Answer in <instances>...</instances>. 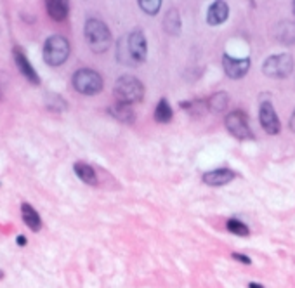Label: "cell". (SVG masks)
Segmentation results:
<instances>
[{"mask_svg": "<svg viewBox=\"0 0 295 288\" xmlns=\"http://www.w3.org/2000/svg\"><path fill=\"white\" fill-rule=\"evenodd\" d=\"M83 35L89 44V47L94 52L101 54V52L108 51L111 45V33L108 26L101 19H89L83 28Z\"/></svg>", "mask_w": 295, "mask_h": 288, "instance_id": "obj_1", "label": "cell"}, {"mask_svg": "<svg viewBox=\"0 0 295 288\" xmlns=\"http://www.w3.org/2000/svg\"><path fill=\"white\" fill-rule=\"evenodd\" d=\"M115 97L124 104L139 103L145 97V85L136 76H120L115 83Z\"/></svg>", "mask_w": 295, "mask_h": 288, "instance_id": "obj_2", "label": "cell"}, {"mask_svg": "<svg viewBox=\"0 0 295 288\" xmlns=\"http://www.w3.org/2000/svg\"><path fill=\"white\" fill-rule=\"evenodd\" d=\"M70 42L61 35H52L44 44V61L51 66H59L68 59Z\"/></svg>", "mask_w": 295, "mask_h": 288, "instance_id": "obj_3", "label": "cell"}, {"mask_svg": "<svg viewBox=\"0 0 295 288\" xmlns=\"http://www.w3.org/2000/svg\"><path fill=\"white\" fill-rule=\"evenodd\" d=\"M73 87L78 90L80 94L85 96H94V94L101 92L103 89V78L97 72L89 68H83L75 72L73 75Z\"/></svg>", "mask_w": 295, "mask_h": 288, "instance_id": "obj_4", "label": "cell"}, {"mask_svg": "<svg viewBox=\"0 0 295 288\" xmlns=\"http://www.w3.org/2000/svg\"><path fill=\"white\" fill-rule=\"evenodd\" d=\"M294 58L290 54L271 56L262 65V72L271 78H287L294 72Z\"/></svg>", "mask_w": 295, "mask_h": 288, "instance_id": "obj_5", "label": "cell"}, {"mask_svg": "<svg viewBox=\"0 0 295 288\" xmlns=\"http://www.w3.org/2000/svg\"><path fill=\"white\" fill-rule=\"evenodd\" d=\"M226 129L241 141H250L254 139V132H252L250 125H248V117L243 111H231L226 117Z\"/></svg>", "mask_w": 295, "mask_h": 288, "instance_id": "obj_6", "label": "cell"}, {"mask_svg": "<svg viewBox=\"0 0 295 288\" xmlns=\"http://www.w3.org/2000/svg\"><path fill=\"white\" fill-rule=\"evenodd\" d=\"M127 45H129V52H131V58H132L134 66H138L146 61L148 42H146V37L143 31H139V30L132 31V33L127 37Z\"/></svg>", "mask_w": 295, "mask_h": 288, "instance_id": "obj_7", "label": "cell"}, {"mask_svg": "<svg viewBox=\"0 0 295 288\" xmlns=\"http://www.w3.org/2000/svg\"><path fill=\"white\" fill-rule=\"evenodd\" d=\"M259 120H261V125L268 134L276 136L282 129L280 125V118L276 115L275 108H273L271 103H262L261 104V111H259Z\"/></svg>", "mask_w": 295, "mask_h": 288, "instance_id": "obj_8", "label": "cell"}, {"mask_svg": "<svg viewBox=\"0 0 295 288\" xmlns=\"http://www.w3.org/2000/svg\"><path fill=\"white\" fill-rule=\"evenodd\" d=\"M222 66H224V72L229 78L238 80L241 76L247 75L248 68H250V59L243 58V59H234L231 56L224 54L222 56Z\"/></svg>", "mask_w": 295, "mask_h": 288, "instance_id": "obj_9", "label": "cell"}, {"mask_svg": "<svg viewBox=\"0 0 295 288\" xmlns=\"http://www.w3.org/2000/svg\"><path fill=\"white\" fill-rule=\"evenodd\" d=\"M12 54H14V61H16V66H17V70L21 72V75H23L24 78L30 80L31 83H37L38 85L40 80H38V75H37V72L33 70V66H31V63L28 61L26 54H24L19 47H14Z\"/></svg>", "mask_w": 295, "mask_h": 288, "instance_id": "obj_10", "label": "cell"}, {"mask_svg": "<svg viewBox=\"0 0 295 288\" xmlns=\"http://www.w3.org/2000/svg\"><path fill=\"white\" fill-rule=\"evenodd\" d=\"M229 16V7H227L226 2H214L212 5L209 7V12H207V23L212 24V26H217V24H222L224 21Z\"/></svg>", "mask_w": 295, "mask_h": 288, "instance_id": "obj_11", "label": "cell"}, {"mask_svg": "<svg viewBox=\"0 0 295 288\" xmlns=\"http://www.w3.org/2000/svg\"><path fill=\"white\" fill-rule=\"evenodd\" d=\"M234 179V172L229 168H216L212 172H207L203 175V182L210 186H224L227 182H231Z\"/></svg>", "mask_w": 295, "mask_h": 288, "instance_id": "obj_12", "label": "cell"}, {"mask_svg": "<svg viewBox=\"0 0 295 288\" xmlns=\"http://www.w3.org/2000/svg\"><path fill=\"white\" fill-rule=\"evenodd\" d=\"M275 37H276V40L285 45L295 44V24L290 23V21H282V23H278L275 28Z\"/></svg>", "mask_w": 295, "mask_h": 288, "instance_id": "obj_13", "label": "cell"}, {"mask_svg": "<svg viewBox=\"0 0 295 288\" xmlns=\"http://www.w3.org/2000/svg\"><path fill=\"white\" fill-rule=\"evenodd\" d=\"M45 7H47V12L52 19L63 21L68 17L70 3L65 2V0H49V2H45Z\"/></svg>", "mask_w": 295, "mask_h": 288, "instance_id": "obj_14", "label": "cell"}, {"mask_svg": "<svg viewBox=\"0 0 295 288\" xmlns=\"http://www.w3.org/2000/svg\"><path fill=\"white\" fill-rule=\"evenodd\" d=\"M21 216H23V220L31 231H40L42 227V219L38 216V212L30 205V203H23L21 205Z\"/></svg>", "mask_w": 295, "mask_h": 288, "instance_id": "obj_15", "label": "cell"}, {"mask_svg": "<svg viewBox=\"0 0 295 288\" xmlns=\"http://www.w3.org/2000/svg\"><path fill=\"white\" fill-rule=\"evenodd\" d=\"M108 111H110L111 117H115L117 120L124 122V124H132V122H134V118H136L134 110L131 108V104L117 103V104H113V106H111Z\"/></svg>", "mask_w": 295, "mask_h": 288, "instance_id": "obj_16", "label": "cell"}, {"mask_svg": "<svg viewBox=\"0 0 295 288\" xmlns=\"http://www.w3.org/2000/svg\"><path fill=\"white\" fill-rule=\"evenodd\" d=\"M73 170H75V174L78 175L80 181H83L85 184H90V186L97 184V175L90 165L83 163V161H76V163L73 165Z\"/></svg>", "mask_w": 295, "mask_h": 288, "instance_id": "obj_17", "label": "cell"}, {"mask_svg": "<svg viewBox=\"0 0 295 288\" xmlns=\"http://www.w3.org/2000/svg\"><path fill=\"white\" fill-rule=\"evenodd\" d=\"M163 28L168 35H179V31H181V17H179L177 9H172L167 12L163 21Z\"/></svg>", "mask_w": 295, "mask_h": 288, "instance_id": "obj_18", "label": "cell"}, {"mask_svg": "<svg viewBox=\"0 0 295 288\" xmlns=\"http://www.w3.org/2000/svg\"><path fill=\"white\" fill-rule=\"evenodd\" d=\"M154 118H156V122H160V124H167V122L172 120V110L167 99H160L156 110H154Z\"/></svg>", "mask_w": 295, "mask_h": 288, "instance_id": "obj_19", "label": "cell"}, {"mask_svg": "<svg viewBox=\"0 0 295 288\" xmlns=\"http://www.w3.org/2000/svg\"><path fill=\"white\" fill-rule=\"evenodd\" d=\"M227 106V94L226 92H216L209 99V110L214 113H221L224 111V108Z\"/></svg>", "mask_w": 295, "mask_h": 288, "instance_id": "obj_20", "label": "cell"}, {"mask_svg": "<svg viewBox=\"0 0 295 288\" xmlns=\"http://www.w3.org/2000/svg\"><path fill=\"white\" fill-rule=\"evenodd\" d=\"M117 58H118V61H120L122 65L134 66V63H132V58H131V52H129L127 37L120 38V42H118V45H117Z\"/></svg>", "mask_w": 295, "mask_h": 288, "instance_id": "obj_21", "label": "cell"}, {"mask_svg": "<svg viewBox=\"0 0 295 288\" xmlns=\"http://www.w3.org/2000/svg\"><path fill=\"white\" fill-rule=\"evenodd\" d=\"M181 108L188 110L191 115H203V113H207V111H210L209 101H203V99L193 101V103H181Z\"/></svg>", "mask_w": 295, "mask_h": 288, "instance_id": "obj_22", "label": "cell"}, {"mask_svg": "<svg viewBox=\"0 0 295 288\" xmlns=\"http://www.w3.org/2000/svg\"><path fill=\"white\" fill-rule=\"evenodd\" d=\"M227 229H229L233 234H238V236H248V226L238 219L227 220Z\"/></svg>", "mask_w": 295, "mask_h": 288, "instance_id": "obj_23", "label": "cell"}, {"mask_svg": "<svg viewBox=\"0 0 295 288\" xmlns=\"http://www.w3.org/2000/svg\"><path fill=\"white\" fill-rule=\"evenodd\" d=\"M160 5H161L160 0H141V2H139V7H141L146 14H149V16H154V14L158 12V9H160Z\"/></svg>", "mask_w": 295, "mask_h": 288, "instance_id": "obj_24", "label": "cell"}, {"mask_svg": "<svg viewBox=\"0 0 295 288\" xmlns=\"http://www.w3.org/2000/svg\"><path fill=\"white\" fill-rule=\"evenodd\" d=\"M52 99H54V103H47V108H49V110L63 111V110L66 108V101H63L59 96H52Z\"/></svg>", "mask_w": 295, "mask_h": 288, "instance_id": "obj_25", "label": "cell"}, {"mask_svg": "<svg viewBox=\"0 0 295 288\" xmlns=\"http://www.w3.org/2000/svg\"><path fill=\"white\" fill-rule=\"evenodd\" d=\"M233 257L236 259V261H240V262H243V264H250V259L247 257V255H241V254H233Z\"/></svg>", "mask_w": 295, "mask_h": 288, "instance_id": "obj_26", "label": "cell"}, {"mask_svg": "<svg viewBox=\"0 0 295 288\" xmlns=\"http://www.w3.org/2000/svg\"><path fill=\"white\" fill-rule=\"evenodd\" d=\"M17 245H19V247H24V245H26V238L24 236H17Z\"/></svg>", "mask_w": 295, "mask_h": 288, "instance_id": "obj_27", "label": "cell"}, {"mask_svg": "<svg viewBox=\"0 0 295 288\" xmlns=\"http://www.w3.org/2000/svg\"><path fill=\"white\" fill-rule=\"evenodd\" d=\"M290 129L295 132V111L292 113V117H290Z\"/></svg>", "mask_w": 295, "mask_h": 288, "instance_id": "obj_28", "label": "cell"}, {"mask_svg": "<svg viewBox=\"0 0 295 288\" xmlns=\"http://www.w3.org/2000/svg\"><path fill=\"white\" fill-rule=\"evenodd\" d=\"M248 288H262V285H259V283H250Z\"/></svg>", "mask_w": 295, "mask_h": 288, "instance_id": "obj_29", "label": "cell"}, {"mask_svg": "<svg viewBox=\"0 0 295 288\" xmlns=\"http://www.w3.org/2000/svg\"><path fill=\"white\" fill-rule=\"evenodd\" d=\"M0 99H2V90H0Z\"/></svg>", "mask_w": 295, "mask_h": 288, "instance_id": "obj_30", "label": "cell"}, {"mask_svg": "<svg viewBox=\"0 0 295 288\" xmlns=\"http://www.w3.org/2000/svg\"><path fill=\"white\" fill-rule=\"evenodd\" d=\"M294 14H295V2H294Z\"/></svg>", "mask_w": 295, "mask_h": 288, "instance_id": "obj_31", "label": "cell"}]
</instances>
